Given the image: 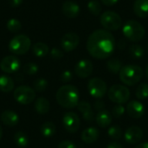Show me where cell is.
<instances>
[{"label": "cell", "mask_w": 148, "mask_h": 148, "mask_svg": "<svg viewBox=\"0 0 148 148\" xmlns=\"http://www.w3.org/2000/svg\"><path fill=\"white\" fill-rule=\"evenodd\" d=\"M115 40L107 29H96L87 41V49L89 55L96 59H106L114 51Z\"/></svg>", "instance_id": "1"}, {"label": "cell", "mask_w": 148, "mask_h": 148, "mask_svg": "<svg viewBox=\"0 0 148 148\" xmlns=\"http://www.w3.org/2000/svg\"><path fill=\"white\" fill-rule=\"evenodd\" d=\"M56 101L64 108H74L79 103V91L73 85L62 86L56 92Z\"/></svg>", "instance_id": "2"}, {"label": "cell", "mask_w": 148, "mask_h": 148, "mask_svg": "<svg viewBox=\"0 0 148 148\" xmlns=\"http://www.w3.org/2000/svg\"><path fill=\"white\" fill-rule=\"evenodd\" d=\"M121 81L127 86H134L137 84L143 77V70L138 65H126L123 66L120 73Z\"/></svg>", "instance_id": "3"}, {"label": "cell", "mask_w": 148, "mask_h": 148, "mask_svg": "<svg viewBox=\"0 0 148 148\" xmlns=\"http://www.w3.org/2000/svg\"><path fill=\"white\" fill-rule=\"evenodd\" d=\"M145 29L135 20H128L123 27L124 36L131 42H140L145 36Z\"/></svg>", "instance_id": "4"}, {"label": "cell", "mask_w": 148, "mask_h": 148, "mask_svg": "<svg viewBox=\"0 0 148 148\" xmlns=\"http://www.w3.org/2000/svg\"><path fill=\"white\" fill-rule=\"evenodd\" d=\"M31 47L30 38L23 34L16 35L9 43V49L15 55H24Z\"/></svg>", "instance_id": "5"}, {"label": "cell", "mask_w": 148, "mask_h": 148, "mask_svg": "<svg viewBox=\"0 0 148 148\" xmlns=\"http://www.w3.org/2000/svg\"><path fill=\"white\" fill-rule=\"evenodd\" d=\"M108 95L111 101L117 104H124L130 98V90L124 85L115 84L109 88Z\"/></svg>", "instance_id": "6"}, {"label": "cell", "mask_w": 148, "mask_h": 148, "mask_svg": "<svg viewBox=\"0 0 148 148\" xmlns=\"http://www.w3.org/2000/svg\"><path fill=\"white\" fill-rule=\"evenodd\" d=\"M101 23L107 30H117L121 26V17L114 11H106L101 16Z\"/></svg>", "instance_id": "7"}, {"label": "cell", "mask_w": 148, "mask_h": 148, "mask_svg": "<svg viewBox=\"0 0 148 148\" xmlns=\"http://www.w3.org/2000/svg\"><path fill=\"white\" fill-rule=\"evenodd\" d=\"M13 95L18 103L23 105L31 103L36 98V93L34 89L28 86H19L15 89Z\"/></svg>", "instance_id": "8"}, {"label": "cell", "mask_w": 148, "mask_h": 148, "mask_svg": "<svg viewBox=\"0 0 148 148\" xmlns=\"http://www.w3.org/2000/svg\"><path fill=\"white\" fill-rule=\"evenodd\" d=\"M88 89L91 96L96 99H101L107 94L108 88L106 82L102 79L95 77L89 80Z\"/></svg>", "instance_id": "9"}, {"label": "cell", "mask_w": 148, "mask_h": 148, "mask_svg": "<svg viewBox=\"0 0 148 148\" xmlns=\"http://www.w3.org/2000/svg\"><path fill=\"white\" fill-rule=\"evenodd\" d=\"M62 124L67 132L70 134H75L80 128V118L75 113L68 112L63 115Z\"/></svg>", "instance_id": "10"}, {"label": "cell", "mask_w": 148, "mask_h": 148, "mask_svg": "<svg viewBox=\"0 0 148 148\" xmlns=\"http://www.w3.org/2000/svg\"><path fill=\"white\" fill-rule=\"evenodd\" d=\"M20 65L21 62L19 59L16 56L11 55L7 56L2 59L0 62V69L3 72L6 74H12L18 71V69H20Z\"/></svg>", "instance_id": "11"}, {"label": "cell", "mask_w": 148, "mask_h": 148, "mask_svg": "<svg viewBox=\"0 0 148 148\" xmlns=\"http://www.w3.org/2000/svg\"><path fill=\"white\" fill-rule=\"evenodd\" d=\"M80 42V37L76 33L69 32L62 36L61 39V46L66 52H70L77 48Z\"/></svg>", "instance_id": "12"}, {"label": "cell", "mask_w": 148, "mask_h": 148, "mask_svg": "<svg viewBox=\"0 0 148 148\" xmlns=\"http://www.w3.org/2000/svg\"><path fill=\"white\" fill-rule=\"evenodd\" d=\"M93 63L88 59H82L79 61L75 67V72L76 75L80 78H87L90 76L93 72Z\"/></svg>", "instance_id": "13"}, {"label": "cell", "mask_w": 148, "mask_h": 148, "mask_svg": "<svg viewBox=\"0 0 148 148\" xmlns=\"http://www.w3.org/2000/svg\"><path fill=\"white\" fill-rule=\"evenodd\" d=\"M125 140L127 143L134 145L139 143L143 137V131L137 126H132L127 128L125 134Z\"/></svg>", "instance_id": "14"}, {"label": "cell", "mask_w": 148, "mask_h": 148, "mask_svg": "<svg viewBox=\"0 0 148 148\" xmlns=\"http://www.w3.org/2000/svg\"><path fill=\"white\" fill-rule=\"evenodd\" d=\"M127 114L134 119H140L145 113L144 105L139 101H131L127 106Z\"/></svg>", "instance_id": "15"}, {"label": "cell", "mask_w": 148, "mask_h": 148, "mask_svg": "<svg viewBox=\"0 0 148 148\" xmlns=\"http://www.w3.org/2000/svg\"><path fill=\"white\" fill-rule=\"evenodd\" d=\"M62 10L64 16L69 18H75L80 13L79 5L73 1H66L62 6Z\"/></svg>", "instance_id": "16"}, {"label": "cell", "mask_w": 148, "mask_h": 148, "mask_svg": "<svg viewBox=\"0 0 148 148\" xmlns=\"http://www.w3.org/2000/svg\"><path fill=\"white\" fill-rule=\"evenodd\" d=\"M100 136V132L96 127H90L84 129L82 133V140L87 144H92L95 142Z\"/></svg>", "instance_id": "17"}, {"label": "cell", "mask_w": 148, "mask_h": 148, "mask_svg": "<svg viewBox=\"0 0 148 148\" xmlns=\"http://www.w3.org/2000/svg\"><path fill=\"white\" fill-rule=\"evenodd\" d=\"M1 121L7 127H14L19 122V116L14 111L6 110L2 113Z\"/></svg>", "instance_id": "18"}, {"label": "cell", "mask_w": 148, "mask_h": 148, "mask_svg": "<svg viewBox=\"0 0 148 148\" xmlns=\"http://www.w3.org/2000/svg\"><path fill=\"white\" fill-rule=\"evenodd\" d=\"M78 110L82 113L83 119L88 122H92L95 119V115L92 110L91 105L87 101H80L77 105Z\"/></svg>", "instance_id": "19"}, {"label": "cell", "mask_w": 148, "mask_h": 148, "mask_svg": "<svg viewBox=\"0 0 148 148\" xmlns=\"http://www.w3.org/2000/svg\"><path fill=\"white\" fill-rule=\"evenodd\" d=\"M134 10L136 16L140 18L148 16V0H135L134 3Z\"/></svg>", "instance_id": "20"}, {"label": "cell", "mask_w": 148, "mask_h": 148, "mask_svg": "<svg viewBox=\"0 0 148 148\" xmlns=\"http://www.w3.org/2000/svg\"><path fill=\"white\" fill-rule=\"evenodd\" d=\"M113 115L107 110L100 111L96 115V122L99 127L102 128H106L110 126L112 123Z\"/></svg>", "instance_id": "21"}, {"label": "cell", "mask_w": 148, "mask_h": 148, "mask_svg": "<svg viewBox=\"0 0 148 148\" xmlns=\"http://www.w3.org/2000/svg\"><path fill=\"white\" fill-rule=\"evenodd\" d=\"M14 88V81L9 75L0 76V91L3 93H10Z\"/></svg>", "instance_id": "22"}, {"label": "cell", "mask_w": 148, "mask_h": 148, "mask_svg": "<svg viewBox=\"0 0 148 148\" xmlns=\"http://www.w3.org/2000/svg\"><path fill=\"white\" fill-rule=\"evenodd\" d=\"M49 101L44 97H39L35 101V109L40 114H45L49 110Z\"/></svg>", "instance_id": "23"}, {"label": "cell", "mask_w": 148, "mask_h": 148, "mask_svg": "<svg viewBox=\"0 0 148 148\" xmlns=\"http://www.w3.org/2000/svg\"><path fill=\"white\" fill-rule=\"evenodd\" d=\"M33 54L37 57H43L49 53V47L46 43L38 42L35 43L32 47Z\"/></svg>", "instance_id": "24"}, {"label": "cell", "mask_w": 148, "mask_h": 148, "mask_svg": "<svg viewBox=\"0 0 148 148\" xmlns=\"http://www.w3.org/2000/svg\"><path fill=\"white\" fill-rule=\"evenodd\" d=\"M41 133L46 138H49V137L53 136L56 134V126H55V124L53 122H51V121L44 122L41 127Z\"/></svg>", "instance_id": "25"}, {"label": "cell", "mask_w": 148, "mask_h": 148, "mask_svg": "<svg viewBox=\"0 0 148 148\" xmlns=\"http://www.w3.org/2000/svg\"><path fill=\"white\" fill-rule=\"evenodd\" d=\"M14 141L18 147L24 148L28 146L29 139H28V136L26 135L25 133L19 131V132L16 133V134L14 136Z\"/></svg>", "instance_id": "26"}, {"label": "cell", "mask_w": 148, "mask_h": 148, "mask_svg": "<svg viewBox=\"0 0 148 148\" xmlns=\"http://www.w3.org/2000/svg\"><path fill=\"white\" fill-rule=\"evenodd\" d=\"M122 67V62L118 59H111L107 62V68L112 74H119Z\"/></svg>", "instance_id": "27"}, {"label": "cell", "mask_w": 148, "mask_h": 148, "mask_svg": "<svg viewBox=\"0 0 148 148\" xmlns=\"http://www.w3.org/2000/svg\"><path fill=\"white\" fill-rule=\"evenodd\" d=\"M128 52H129V55L131 56V57H133L134 59H140L144 56V49H143L142 46L138 45V44L130 46Z\"/></svg>", "instance_id": "28"}, {"label": "cell", "mask_w": 148, "mask_h": 148, "mask_svg": "<svg viewBox=\"0 0 148 148\" xmlns=\"http://www.w3.org/2000/svg\"><path fill=\"white\" fill-rule=\"evenodd\" d=\"M6 28L8 29L9 31L12 32V33H17L21 28H22V24L20 23V21L16 18H10L8 20L7 23H6Z\"/></svg>", "instance_id": "29"}, {"label": "cell", "mask_w": 148, "mask_h": 148, "mask_svg": "<svg viewBox=\"0 0 148 148\" xmlns=\"http://www.w3.org/2000/svg\"><path fill=\"white\" fill-rule=\"evenodd\" d=\"M136 97L139 100H146L148 98V84L147 83H141L140 84L135 91Z\"/></svg>", "instance_id": "30"}, {"label": "cell", "mask_w": 148, "mask_h": 148, "mask_svg": "<svg viewBox=\"0 0 148 148\" xmlns=\"http://www.w3.org/2000/svg\"><path fill=\"white\" fill-rule=\"evenodd\" d=\"M108 134L111 139L119 140L122 137V130L119 126H112L108 128Z\"/></svg>", "instance_id": "31"}, {"label": "cell", "mask_w": 148, "mask_h": 148, "mask_svg": "<svg viewBox=\"0 0 148 148\" xmlns=\"http://www.w3.org/2000/svg\"><path fill=\"white\" fill-rule=\"evenodd\" d=\"M88 10L91 14L95 15V16H98L101 11V6L99 1L97 0H91L88 2Z\"/></svg>", "instance_id": "32"}, {"label": "cell", "mask_w": 148, "mask_h": 148, "mask_svg": "<svg viewBox=\"0 0 148 148\" xmlns=\"http://www.w3.org/2000/svg\"><path fill=\"white\" fill-rule=\"evenodd\" d=\"M34 89L37 92H42L46 89L48 86V82L44 78H39L36 79L34 82Z\"/></svg>", "instance_id": "33"}, {"label": "cell", "mask_w": 148, "mask_h": 148, "mask_svg": "<svg viewBox=\"0 0 148 148\" xmlns=\"http://www.w3.org/2000/svg\"><path fill=\"white\" fill-rule=\"evenodd\" d=\"M23 71H24V73H26L27 75H35L38 71V66L34 62H29V63L25 64V66L23 68Z\"/></svg>", "instance_id": "34"}, {"label": "cell", "mask_w": 148, "mask_h": 148, "mask_svg": "<svg viewBox=\"0 0 148 148\" xmlns=\"http://www.w3.org/2000/svg\"><path fill=\"white\" fill-rule=\"evenodd\" d=\"M125 108L121 105V104H118L116 106H114L112 109V115L115 118H120L121 116H122L125 113Z\"/></svg>", "instance_id": "35"}, {"label": "cell", "mask_w": 148, "mask_h": 148, "mask_svg": "<svg viewBox=\"0 0 148 148\" xmlns=\"http://www.w3.org/2000/svg\"><path fill=\"white\" fill-rule=\"evenodd\" d=\"M50 56L54 59V60H59L63 56V53L62 50H60L57 48H53L50 51Z\"/></svg>", "instance_id": "36"}, {"label": "cell", "mask_w": 148, "mask_h": 148, "mask_svg": "<svg viewBox=\"0 0 148 148\" xmlns=\"http://www.w3.org/2000/svg\"><path fill=\"white\" fill-rule=\"evenodd\" d=\"M72 78H73V75H72L71 71H69V70L64 71L61 75V81L62 82H69L72 80Z\"/></svg>", "instance_id": "37"}, {"label": "cell", "mask_w": 148, "mask_h": 148, "mask_svg": "<svg viewBox=\"0 0 148 148\" xmlns=\"http://www.w3.org/2000/svg\"><path fill=\"white\" fill-rule=\"evenodd\" d=\"M57 148H76V146L70 140H62L59 143Z\"/></svg>", "instance_id": "38"}, {"label": "cell", "mask_w": 148, "mask_h": 148, "mask_svg": "<svg viewBox=\"0 0 148 148\" xmlns=\"http://www.w3.org/2000/svg\"><path fill=\"white\" fill-rule=\"evenodd\" d=\"M104 107H105V103L101 100H100V99H98L95 101V108L96 110H98L99 112L100 111H102V109L104 108Z\"/></svg>", "instance_id": "39"}, {"label": "cell", "mask_w": 148, "mask_h": 148, "mask_svg": "<svg viewBox=\"0 0 148 148\" xmlns=\"http://www.w3.org/2000/svg\"><path fill=\"white\" fill-rule=\"evenodd\" d=\"M23 1V0H8L9 4H10L11 7H13V8H16V7L20 6V5L22 4Z\"/></svg>", "instance_id": "40"}, {"label": "cell", "mask_w": 148, "mask_h": 148, "mask_svg": "<svg viewBox=\"0 0 148 148\" xmlns=\"http://www.w3.org/2000/svg\"><path fill=\"white\" fill-rule=\"evenodd\" d=\"M103 4L107 5V6H113L119 0H101Z\"/></svg>", "instance_id": "41"}, {"label": "cell", "mask_w": 148, "mask_h": 148, "mask_svg": "<svg viewBox=\"0 0 148 148\" xmlns=\"http://www.w3.org/2000/svg\"><path fill=\"white\" fill-rule=\"evenodd\" d=\"M107 148H123L121 144H119L118 142H111L108 145Z\"/></svg>", "instance_id": "42"}, {"label": "cell", "mask_w": 148, "mask_h": 148, "mask_svg": "<svg viewBox=\"0 0 148 148\" xmlns=\"http://www.w3.org/2000/svg\"><path fill=\"white\" fill-rule=\"evenodd\" d=\"M135 148H148V142H143L139 144Z\"/></svg>", "instance_id": "43"}, {"label": "cell", "mask_w": 148, "mask_h": 148, "mask_svg": "<svg viewBox=\"0 0 148 148\" xmlns=\"http://www.w3.org/2000/svg\"><path fill=\"white\" fill-rule=\"evenodd\" d=\"M16 79L18 82H19V81H21V82H22V81L23 80V75H20V76H19V75H16Z\"/></svg>", "instance_id": "44"}, {"label": "cell", "mask_w": 148, "mask_h": 148, "mask_svg": "<svg viewBox=\"0 0 148 148\" xmlns=\"http://www.w3.org/2000/svg\"><path fill=\"white\" fill-rule=\"evenodd\" d=\"M2 135H3V130H2V127H1V126H0V140H1V138H2Z\"/></svg>", "instance_id": "45"}, {"label": "cell", "mask_w": 148, "mask_h": 148, "mask_svg": "<svg viewBox=\"0 0 148 148\" xmlns=\"http://www.w3.org/2000/svg\"><path fill=\"white\" fill-rule=\"evenodd\" d=\"M146 75H147V77L148 79V64L147 66V69H146Z\"/></svg>", "instance_id": "46"}, {"label": "cell", "mask_w": 148, "mask_h": 148, "mask_svg": "<svg viewBox=\"0 0 148 148\" xmlns=\"http://www.w3.org/2000/svg\"><path fill=\"white\" fill-rule=\"evenodd\" d=\"M147 50H148V46H147Z\"/></svg>", "instance_id": "47"}]
</instances>
